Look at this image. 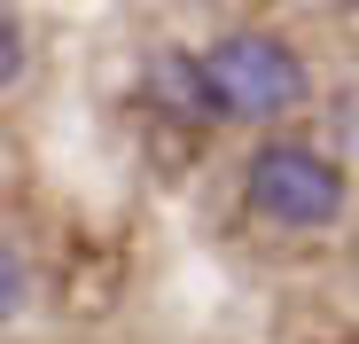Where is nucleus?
Returning <instances> with one entry per match:
<instances>
[{"label":"nucleus","instance_id":"obj_2","mask_svg":"<svg viewBox=\"0 0 359 344\" xmlns=\"http://www.w3.org/2000/svg\"><path fill=\"white\" fill-rule=\"evenodd\" d=\"M250 204L273 219V227H328L344 219V164L305 149V141H266L243 172Z\"/></svg>","mask_w":359,"mask_h":344},{"label":"nucleus","instance_id":"obj_1","mask_svg":"<svg viewBox=\"0 0 359 344\" xmlns=\"http://www.w3.org/2000/svg\"><path fill=\"white\" fill-rule=\"evenodd\" d=\"M203 94H211V110H226V118H243V126H273V118H289V110L313 94V79H305V63H297L281 39L234 32V39H219L203 55Z\"/></svg>","mask_w":359,"mask_h":344},{"label":"nucleus","instance_id":"obj_4","mask_svg":"<svg viewBox=\"0 0 359 344\" xmlns=\"http://www.w3.org/2000/svg\"><path fill=\"white\" fill-rule=\"evenodd\" d=\"M16 71H24V32H16V16H0V94L16 86Z\"/></svg>","mask_w":359,"mask_h":344},{"label":"nucleus","instance_id":"obj_3","mask_svg":"<svg viewBox=\"0 0 359 344\" xmlns=\"http://www.w3.org/2000/svg\"><path fill=\"white\" fill-rule=\"evenodd\" d=\"M24 298H32V274H24V258H16L8 243H0V321H16Z\"/></svg>","mask_w":359,"mask_h":344}]
</instances>
